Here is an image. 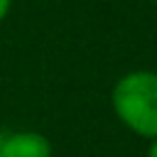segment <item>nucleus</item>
I'll return each instance as SVG.
<instances>
[{
	"label": "nucleus",
	"mask_w": 157,
	"mask_h": 157,
	"mask_svg": "<svg viewBox=\"0 0 157 157\" xmlns=\"http://www.w3.org/2000/svg\"><path fill=\"white\" fill-rule=\"evenodd\" d=\"M115 118L135 135L157 137V71L135 69L123 74L110 91Z\"/></svg>",
	"instance_id": "1"
},
{
	"label": "nucleus",
	"mask_w": 157,
	"mask_h": 157,
	"mask_svg": "<svg viewBox=\"0 0 157 157\" xmlns=\"http://www.w3.org/2000/svg\"><path fill=\"white\" fill-rule=\"evenodd\" d=\"M2 140H5V135L0 132V157H2Z\"/></svg>",
	"instance_id": "5"
},
{
	"label": "nucleus",
	"mask_w": 157,
	"mask_h": 157,
	"mask_svg": "<svg viewBox=\"0 0 157 157\" xmlns=\"http://www.w3.org/2000/svg\"><path fill=\"white\" fill-rule=\"evenodd\" d=\"M2 157H52V142L37 130H15L2 140Z\"/></svg>",
	"instance_id": "2"
},
{
	"label": "nucleus",
	"mask_w": 157,
	"mask_h": 157,
	"mask_svg": "<svg viewBox=\"0 0 157 157\" xmlns=\"http://www.w3.org/2000/svg\"><path fill=\"white\" fill-rule=\"evenodd\" d=\"M150 2H155V5H157V0H150Z\"/></svg>",
	"instance_id": "6"
},
{
	"label": "nucleus",
	"mask_w": 157,
	"mask_h": 157,
	"mask_svg": "<svg viewBox=\"0 0 157 157\" xmlns=\"http://www.w3.org/2000/svg\"><path fill=\"white\" fill-rule=\"evenodd\" d=\"M147 157H157V137L150 140V147H147Z\"/></svg>",
	"instance_id": "4"
},
{
	"label": "nucleus",
	"mask_w": 157,
	"mask_h": 157,
	"mask_svg": "<svg viewBox=\"0 0 157 157\" xmlns=\"http://www.w3.org/2000/svg\"><path fill=\"white\" fill-rule=\"evenodd\" d=\"M10 7H12V0H0V22L10 15Z\"/></svg>",
	"instance_id": "3"
}]
</instances>
